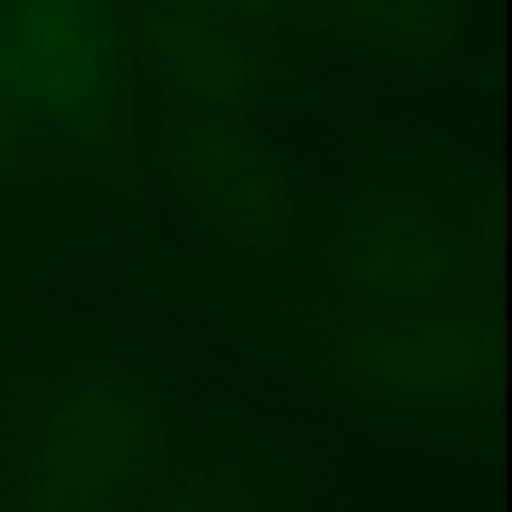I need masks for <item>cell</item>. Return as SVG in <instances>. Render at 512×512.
<instances>
[{"mask_svg":"<svg viewBox=\"0 0 512 512\" xmlns=\"http://www.w3.org/2000/svg\"><path fill=\"white\" fill-rule=\"evenodd\" d=\"M166 430L133 364L89 353L0 364V512H127Z\"/></svg>","mask_w":512,"mask_h":512,"instance_id":"obj_1","label":"cell"},{"mask_svg":"<svg viewBox=\"0 0 512 512\" xmlns=\"http://www.w3.org/2000/svg\"><path fill=\"white\" fill-rule=\"evenodd\" d=\"M0 94L67 149L83 188L138 199V61L122 0H0Z\"/></svg>","mask_w":512,"mask_h":512,"instance_id":"obj_2","label":"cell"},{"mask_svg":"<svg viewBox=\"0 0 512 512\" xmlns=\"http://www.w3.org/2000/svg\"><path fill=\"white\" fill-rule=\"evenodd\" d=\"M287 331L364 408L468 424L496 375V309H386L314 287L287 298Z\"/></svg>","mask_w":512,"mask_h":512,"instance_id":"obj_3","label":"cell"},{"mask_svg":"<svg viewBox=\"0 0 512 512\" xmlns=\"http://www.w3.org/2000/svg\"><path fill=\"white\" fill-rule=\"evenodd\" d=\"M325 287L386 309H496L490 259L463 215L397 188L347 199L320 243Z\"/></svg>","mask_w":512,"mask_h":512,"instance_id":"obj_4","label":"cell"},{"mask_svg":"<svg viewBox=\"0 0 512 512\" xmlns=\"http://www.w3.org/2000/svg\"><path fill=\"white\" fill-rule=\"evenodd\" d=\"M149 116H155L160 171L188 221L237 254H287L298 237L292 188L254 122L193 105L166 89H155Z\"/></svg>","mask_w":512,"mask_h":512,"instance_id":"obj_5","label":"cell"},{"mask_svg":"<svg viewBox=\"0 0 512 512\" xmlns=\"http://www.w3.org/2000/svg\"><path fill=\"white\" fill-rule=\"evenodd\" d=\"M127 39H133L138 72L166 94H182L193 105H210L226 116H248L303 72L298 45H270L221 17L199 12L193 0H122Z\"/></svg>","mask_w":512,"mask_h":512,"instance_id":"obj_6","label":"cell"},{"mask_svg":"<svg viewBox=\"0 0 512 512\" xmlns=\"http://www.w3.org/2000/svg\"><path fill=\"white\" fill-rule=\"evenodd\" d=\"M309 45H353L358 56L430 72L463 45V0H298Z\"/></svg>","mask_w":512,"mask_h":512,"instance_id":"obj_7","label":"cell"},{"mask_svg":"<svg viewBox=\"0 0 512 512\" xmlns=\"http://www.w3.org/2000/svg\"><path fill=\"white\" fill-rule=\"evenodd\" d=\"M127 512H270V479L237 457L160 452L149 485Z\"/></svg>","mask_w":512,"mask_h":512,"instance_id":"obj_8","label":"cell"},{"mask_svg":"<svg viewBox=\"0 0 512 512\" xmlns=\"http://www.w3.org/2000/svg\"><path fill=\"white\" fill-rule=\"evenodd\" d=\"M193 6L221 17V23H232V28H243V34H254V39L309 50L303 23H298V0H193Z\"/></svg>","mask_w":512,"mask_h":512,"instance_id":"obj_9","label":"cell"}]
</instances>
